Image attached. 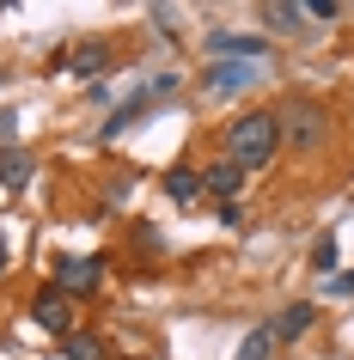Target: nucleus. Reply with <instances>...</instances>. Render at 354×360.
Returning a JSON list of instances; mask_svg holds the SVG:
<instances>
[{
	"instance_id": "1",
	"label": "nucleus",
	"mask_w": 354,
	"mask_h": 360,
	"mask_svg": "<svg viewBox=\"0 0 354 360\" xmlns=\"http://www.w3.org/2000/svg\"><path fill=\"white\" fill-rule=\"evenodd\" d=\"M275 147H281V122L269 110L239 116V122L226 129V153H232V165H239V171H263L269 159H275Z\"/></svg>"
},
{
	"instance_id": "2",
	"label": "nucleus",
	"mask_w": 354,
	"mask_h": 360,
	"mask_svg": "<svg viewBox=\"0 0 354 360\" xmlns=\"http://www.w3.org/2000/svg\"><path fill=\"white\" fill-rule=\"evenodd\" d=\"M31 318H37L49 336H61V342L74 336V300H68L61 287H43L37 300H31Z\"/></svg>"
},
{
	"instance_id": "3",
	"label": "nucleus",
	"mask_w": 354,
	"mask_h": 360,
	"mask_svg": "<svg viewBox=\"0 0 354 360\" xmlns=\"http://www.w3.org/2000/svg\"><path fill=\"white\" fill-rule=\"evenodd\" d=\"M159 92H171V74H159V79H153V86H147V92H134L129 104H122V110H110V122L98 129V141H116V134H129L134 122L147 116V104H153V98H159Z\"/></svg>"
},
{
	"instance_id": "4",
	"label": "nucleus",
	"mask_w": 354,
	"mask_h": 360,
	"mask_svg": "<svg viewBox=\"0 0 354 360\" xmlns=\"http://www.w3.org/2000/svg\"><path fill=\"white\" fill-rule=\"evenodd\" d=\"M275 122H281V134H287V141H299V147H305V141H324V110H317V104H305V98H293Z\"/></svg>"
},
{
	"instance_id": "5",
	"label": "nucleus",
	"mask_w": 354,
	"mask_h": 360,
	"mask_svg": "<svg viewBox=\"0 0 354 360\" xmlns=\"http://www.w3.org/2000/svg\"><path fill=\"white\" fill-rule=\"evenodd\" d=\"M104 281V257H68V263L56 269V287L74 300V293H92V287Z\"/></svg>"
},
{
	"instance_id": "6",
	"label": "nucleus",
	"mask_w": 354,
	"mask_h": 360,
	"mask_svg": "<svg viewBox=\"0 0 354 360\" xmlns=\"http://www.w3.org/2000/svg\"><path fill=\"white\" fill-rule=\"evenodd\" d=\"M110 68V49L104 43H80V49H61L56 56V74H80V79H92Z\"/></svg>"
},
{
	"instance_id": "7",
	"label": "nucleus",
	"mask_w": 354,
	"mask_h": 360,
	"mask_svg": "<svg viewBox=\"0 0 354 360\" xmlns=\"http://www.w3.org/2000/svg\"><path fill=\"white\" fill-rule=\"evenodd\" d=\"M208 56H220V61H269V43H263V37H232V31H214V37H208Z\"/></svg>"
},
{
	"instance_id": "8",
	"label": "nucleus",
	"mask_w": 354,
	"mask_h": 360,
	"mask_svg": "<svg viewBox=\"0 0 354 360\" xmlns=\"http://www.w3.org/2000/svg\"><path fill=\"white\" fill-rule=\"evenodd\" d=\"M312 323H317V305H312V300H293L275 323H269V336H275V342H299L305 330H312Z\"/></svg>"
},
{
	"instance_id": "9",
	"label": "nucleus",
	"mask_w": 354,
	"mask_h": 360,
	"mask_svg": "<svg viewBox=\"0 0 354 360\" xmlns=\"http://www.w3.org/2000/svg\"><path fill=\"white\" fill-rule=\"evenodd\" d=\"M257 68L263 61H214L208 68V86L214 92H244V86H257Z\"/></svg>"
},
{
	"instance_id": "10",
	"label": "nucleus",
	"mask_w": 354,
	"mask_h": 360,
	"mask_svg": "<svg viewBox=\"0 0 354 360\" xmlns=\"http://www.w3.org/2000/svg\"><path fill=\"white\" fill-rule=\"evenodd\" d=\"M202 184H208L214 195H220V202H232V195L244 190V171L232 165V159H220V165H208V171H202Z\"/></svg>"
},
{
	"instance_id": "11",
	"label": "nucleus",
	"mask_w": 354,
	"mask_h": 360,
	"mask_svg": "<svg viewBox=\"0 0 354 360\" xmlns=\"http://www.w3.org/2000/svg\"><path fill=\"white\" fill-rule=\"evenodd\" d=\"M263 25H275V31H305V6H287V0H263L257 6Z\"/></svg>"
},
{
	"instance_id": "12",
	"label": "nucleus",
	"mask_w": 354,
	"mask_h": 360,
	"mask_svg": "<svg viewBox=\"0 0 354 360\" xmlns=\"http://www.w3.org/2000/svg\"><path fill=\"white\" fill-rule=\"evenodd\" d=\"M165 195H171V202H196V195H202V171H196V165H171Z\"/></svg>"
},
{
	"instance_id": "13",
	"label": "nucleus",
	"mask_w": 354,
	"mask_h": 360,
	"mask_svg": "<svg viewBox=\"0 0 354 360\" xmlns=\"http://www.w3.org/2000/svg\"><path fill=\"white\" fill-rule=\"evenodd\" d=\"M31 153H0V184H6V190H25V184H31Z\"/></svg>"
},
{
	"instance_id": "14",
	"label": "nucleus",
	"mask_w": 354,
	"mask_h": 360,
	"mask_svg": "<svg viewBox=\"0 0 354 360\" xmlns=\"http://www.w3.org/2000/svg\"><path fill=\"white\" fill-rule=\"evenodd\" d=\"M61 348H68V360H104V342L86 336V330H74V336L61 342Z\"/></svg>"
},
{
	"instance_id": "15",
	"label": "nucleus",
	"mask_w": 354,
	"mask_h": 360,
	"mask_svg": "<svg viewBox=\"0 0 354 360\" xmlns=\"http://www.w3.org/2000/svg\"><path fill=\"white\" fill-rule=\"evenodd\" d=\"M269 348H275V336H269V330H251V336L239 342V360H269Z\"/></svg>"
},
{
	"instance_id": "16",
	"label": "nucleus",
	"mask_w": 354,
	"mask_h": 360,
	"mask_svg": "<svg viewBox=\"0 0 354 360\" xmlns=\"http://www.w3.org/2000/svg\"><path fill=\"white\" fill-rule=\"evenodd\" d=\"M312 269H324V275L336 269V238H330V232H324V238L312 245Z\"/></svg>"
},
{
	"instance_id": "17",
	"label": "nucleus",
	"mask_w": 354,
	"mask_h": 360,
	"mask_svg": "<svg viewBox=\"0 0 354 360\" xmlns=\"http://www.w3.org/2000/svg\"><path fill=\"white\" fill-rule=\"evenodd\" d=\"M13 134H19V116H13V110H0V153H6V141H13Z\"/></svg>"
},
{
	"instance_id": "18",
	"label": "nucleus",
	"mask_w": 354,
	"mask_h": 360,
	"mask_svg": "<svg viewBox=\"0 0 354 360\" xmlns=\"http://www.w3.org/2000/svg\"><path fill=\"white\" fill-rule=\"evenodd\" d=\"M330 293H342V300H354V275H336V281H330Z\"/></svg>"
},
{
	"instance_id": "19",
	"label": "nucleus",
	"mask_w": 354,
	"mask_h": 360,
	"mask_svg": "<svg viewBox=\"0 0 354 360\" xmlns=\"http://www.w3.org/2000/svg\"><path fill=\"white\" fill-rule=\"evenodd\" d=\"M0 275H6V232H0Z\"/></svg>"
}]
</instances>
